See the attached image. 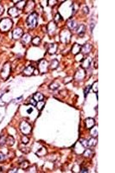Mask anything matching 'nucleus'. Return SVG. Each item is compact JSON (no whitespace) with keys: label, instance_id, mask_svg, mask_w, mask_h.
<instances>
[{"label":"nucleus","instance_id":"15","mask_svg":"<svg viewBox=\"0 0 115 173\" xmlns=\"http://www.w3.org/2000/svg\"><path fill=\"white\" fill-rule=\"evenodd\" d=\"M31 42L33 45L36 46H38L40 43V39L38 37H36L32 39Z\"/></svg>","mask_w":115,"mask_h":173},{"label":"nucleus","instance_id":"19","mask_svg":"<svg viewBox=\"0 0 115 173\" xmlns=\"http://www.w3.org/2000/svg\"><path fill=\"white\" fill-rule=\"evenodd\" d=\"M59 64V62L57 60L55 59L53 60L51 64V66L52 67V69H56L57 67Z\"/></svg>","mask_w":115,"mask_h":173},{"label":"nucleus","instance_id":"21","mask_svg":"<svg viewBox=\"0 0 115 173\" xmlns=\"http://www.w3.org/2000/svg\"><path fill=\"white\" fill-rule=\"evenodd\" d=\"M4 8L3 6L0 4V16L2 15L4 12Z\"/></svg>","mask_w":115,"mask_h":173},{"label":"nucleus","instance_id":"11","mask_svg":"<svg viewBox=\"0 0 115 173\" xmlns=\"http://www.w3.org/2000/svg\"><path fill=\"white\" fill-rule=\"evenodd\" d=\"M34 70V68L32 66H29L24 70V73L27 75H30L33 73Z\"/></svg>","mask_w":115,"mask_h":173},{"label":"nucleus","instance_id":"8","mask_svg":"<svg viewBox=\"0 0 115 173\" xmlns=\"http://www.w3.org/2000/svg\"><path fill=\"white\" fill-rule=\"evenodd\" d=\"M86 30V27L85 25L83 24L80 25L77 27L76 31L78 35L80 36H83L84 35Z\"/></svg>","mask_w":115,"mask_h":173},{"label":"nucleus","instance_id":"3","mask_svg":"<svg viewBox=\"0 0 115 173\" xmlns=\"http://www.w3.org/2000/svg\"><path fill=\"white\" fill-rule=\"evenodd\" d=\"M24 34L22 28H15L12 33V38L15 40H17L21 38Z\"/></svg>","mask_w":115,"mask_h":173},{"label":"nucleus","instance_id":"12","mask_svg":"<svg viewBox=\"0 0 115 173\" xmlns=\"http://www.w3.org/2000/svg\"><path fill=\"white\" fill-rule=\"evenodd\" d=\"M26 4V3L25 1H18L16 3V6L15 7H16L20 10L24 8Z\"/></svg>","mask_w":115,"mask_h":173},{"label":"nucleus","instance_id":"22","mask_svg":"<svg viewBox=\"0 0 115 173\" xmlns=\"http://www.w3.org/2000/svg\"><path fill=\"white\" fill-rule=\"evenodd\" d=\"M33 111V109L32 108H31L29 109V110H27V112L29 113H30L32 112Z\"/></svg>","mask_w":115,"mask_h":173},{"label":"nucleus","instance_id":"2","mask_svg":"<svg viewBox=\"0 0 115 173\" xmlns=\"http://www.w3.org/2000/svg\"><path fill=\"white\" fill-rule=\"evenodd\" d=\"M13 22L9 18H4L0 22V30L3 32H7L12 29Z\"/></svg>","mask_w":115,"mask_h":173},{"label":"nucleus","instance_id":"13","mask_svg":"<svg viewBox=\"0 0 115 173\" xmlns=\"http://www.w3.org/2000/svg\"><path fill=\"white\" fill-rule=\"evenodd\" d=\"M55 24L53 22H51L48 25V30L49 33L53 32L56 29Z\"/></svg>","mask_w":115,"mask_h":173},{"label":"nucleus","instance_id":"17","mask_svg":"<svg viewBox=\"0 0 115 173\" xmlns=\"http://www.w3.org/2000/svg\"><path fill=\"white\" fill-rule=\"evenodd\" d=\"M91 89H93V92L97 93L98 92V82H95L91 86Z\"/></svg>","mask_w":115,"mask_h":173},{"label":"nucleus","instance_id":"5","mask_svg":"<svg viewBox=\"0 0 115 173\" xmlns=\"http://www.w3.org/2000/svg\"><path fill=\"white\" fill-rule=\"evenodd\" d=\"M47 48L48 52L49 54L53 55L56 53L57 50V45L54 43L49 44L48 45Z\"/></svg>","mask_w":115,"mask_h":173},{"label":"nucleus","instance_id":"1","mask_svg":"<svg viewBox=\"0 0 115 173\" xmlns=\"http://www.w3.org/2000/svg\"><path fill=\"white\" fill-rule=\"evenodd\" d=\"M38 15L36 12H32L27 18L26 23L27 26L31 29H33L37 26Z\"/></svg>","mask_w":115,"mask_h":173},{"label":"nucleus","instance_id":"6","mask_svg":"<svg viewBox=\"0 0 115 173\" xmlns=\"http://www.w3.org/2000/svg\"><path fill=\"white\" fill-rule=\"evenodd\" d=\"M21 41L24 44L26 45L29 44L32 40V36L29 33L24 34L22 37Z\"/></svg>","mask_w":115,"mask_h":173},{"label":"nucleus","instance_id":"7","mask_svg":"<svg viewBox=\"0 0 115 173\" xmlns=\"http://www.w3.org/2000/svg\"><path fill=\"white\" fill-rule=\"evenodd\" d=\"M82 46L77 43L73 45L72 49V52L73 54H77L82 51Z\"/></svg>","mask_w":115,"mask_h":173},{"label":"nucleus","instance_id":"4","mask_svg":"<svg viewBox=\"0 0 115 173\" xmlns=\"http://www.w3.org/2000/svg\"><path fill=\"white\" fill-rule=\"evenodd\" d=\"M19 11L16 7H12L8 9V15L12 17H17L19 15Z\"/></svg>","mask_w":115,"mask_h":173},{"label":"nucleus","instance_id":"18","mask_svg":"<svg viewBox=\"0 0 115 173\" xmlns=\"http://www.w3.org/2000/svg\"><path fill=\"white\" fill-rule=\"evenodd\" d=\"M91 89V86H90V85H88L85 88L84 91V93L85 97L86 98L87 96V95Z\"/></svg>","mask_w":115,"mask_h":173},{"label":"nucleus","instance_id":"10","mask_svg":"<svg viewBox=\"0 0 115 173\" xmlns=\"http://www.w3.org/2000/svg\"><path fill=\"white\" fill-rule=\"evenodd\" d=\"M67 25L69 29H76L78 27L76 22L74 21H69L68 22Z\"/></svg>","mask_w":115,"mask_h":173},{"label":"nucleus","instance_id":"14","mask_svg":"<svg viewBox=\"0 0 115 173\" xmlns=\"http://www.w3.org/2000/svg\"><path fill=\"white\" fill-rule=\"evenodd\" d=\"M91 47L90 44H86L84 45L83 47H82V51L83 50V52L85 53H88L91 49Z\"/></svg>","mask_w":115,"mask_h":173},{"label":"nucleus","instance_id":"20","mask_svg":"<svg viewBox=\"0 0 115 173\" xmlns=\"http://www.w3.org/2000/svg\"><path fill=\"white\" fill-rule=\"evenodd\" d=\"M30 103L31 104L34 106H36L37 105V102L34 100L33 98L31 99L30 101Z\"/></svg>","mask_w":115,"mask_h":173},{"label":"nucleus","instance_id":"9","mask_svg":"<svg viewBox=\"0 0 115 173\" xmlns=\"http://www.w3.org/2000/svg\"><path fill=\"white\" fill-rule=\"evenodd\" d=\"M44 98L43 95L39 92H37L35 93L33 97V99L37 102L42 101Z\"/></svg>","mask_w":115,"mask_h":173},{"label":"nucleus","instance_id":"16","mask_svg":"<svg viewBox=\"0 0 115 173\" xmlns=\"http://www.w3.org/2000/svg\"><path fill=\"white\" fill-rule=\"evenodd\" d=\"M28 4H26L24 8H25L26 11H30V9L32 10L34 6V2L33 1H31V2H29Z\"/></svg>","mask_w":115,"mask_h":173}]
</instances>
